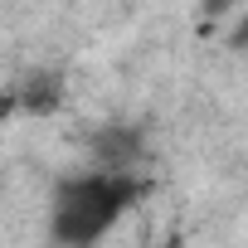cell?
<instances>
[{
  "label": "cell",
  "mask_w": 248,
  "mask_h": 248,
  "mask_svg": "<svg viewBox=\"0 0 248 248\" xmlns=\"http://www.w3.org/2000/svg\"><path fill=\"white\" fill-rule=\"evenodd\" d=\"M229 44H233V49H248V20H238V30L229 34Z\"/></svg>",
  "instance_id": "cell-2"
},
{
  "label": "cell",
  "mask_w": 248,
  "mask_h": 248,
  "mask_svg": "<svg viewBox=\"0 0 248 248\" xmlns=\"http://www.w3.org/2000/svg\"><path fill=\"white\" fill-rule=\"evenodd\" d=\"M141 195V180L137 175H107V170H93V175H73L54 190V204H49V233L59 248H93L107 238V229L127 214Z\"/></svg>",
  "instance_id": "cell-1"
}]
</instances>
